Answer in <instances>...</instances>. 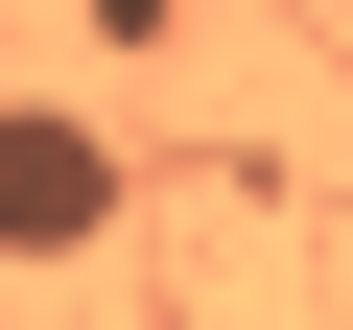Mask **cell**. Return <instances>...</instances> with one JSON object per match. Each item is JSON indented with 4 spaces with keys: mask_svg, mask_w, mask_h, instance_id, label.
<instances>
[{
    "mask_svg": "<svg viewBox=\"0 0 353 330\" xmlns=\"http://www.w3.org/2000/svg\"><path fill=\"white\" fill-rule=\"evenodd\" d=\"M118 236V142L94 118H0V260H94Z\"/></svg>",
    "mask_w": 353,
    "mask_h": 330,
    "instance_id": "1",
    "label": "cell"
}]
</instances>
